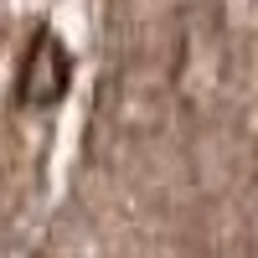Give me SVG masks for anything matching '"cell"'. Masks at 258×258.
I'll return each instance as SVG.
<instances>
[{
  "instance_id": "obj_1",
  "label": "cell",
  "mask_w": 258,
  "mask_h": 258,
  "mask_svg": "<svg viewBox=\"0 0 258 258\" xmlns=\"http://www.w3.org/2000/svg\"><path fill=\"white\" fill-rule=\"evenodd\" d=\"M68 83H73V57L68 47L52 36V31H41L31 41V52L26 62H21V103H31V109H52V103L68 93Z\"/></svg>"
}]
</instances>
